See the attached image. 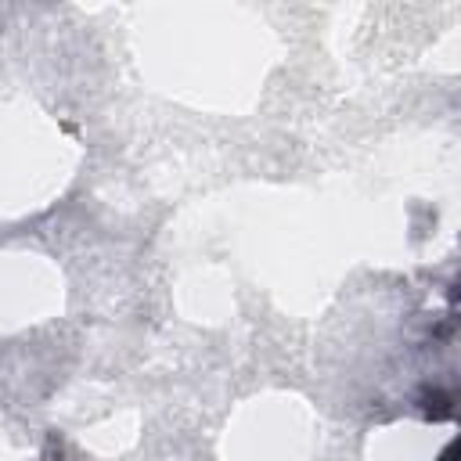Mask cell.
<instances>
[{
    "label": "cell",
    "instance_id": "cell-1",
    "mask_svg": "<svg viewBox=\"0 0 461 461\" xmlns=\"http://www.w3.org/2000/svg\"><path fill=\"white\" fill-rule=\"evenodd\" d=\"M425 414H432V418H450L454 407H450V400H447L443 393H429V396H425Z\"/></svg>",
    "mask_w": 461,
    "mask_h": 461
}]
</instances>
